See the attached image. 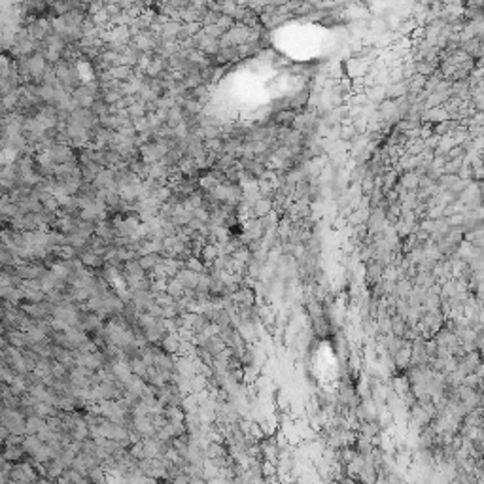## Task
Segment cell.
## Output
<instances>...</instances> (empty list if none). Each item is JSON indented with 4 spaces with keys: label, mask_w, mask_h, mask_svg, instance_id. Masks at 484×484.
Returning <instances> with one entry per match:
<instances>
[{
    "label": "cell",
    "mask_w": 484,
    "mask_h": 484,
    "mask_svg": "<svg viewBox=\"0 0 484 484\" xmlns=\"http://www.w3.org/2000/svg\"><path fill=\"white\" fill-rule=\"evenodd\" d=\"M254 214H255V218H259V219H263V218H267L271 212H272V199L271 197H259L257 201H255L254 205Z\"/></svg>",
    "instance_id": "1"
},
{
    "label": "cell",
    "mask_w": 484,
    "mask_h": 484,
    "mask_svg": "<svg viewBox=\"0 0 484 484\" xmlns=\"http://www.w3.org/2000/svg\"><path fill=\"white\" fill-rule=\"evenodd\" d=\"M49 150H51V155L55 159V165H64V163H70L72 161V151H70L68 146L55 144L53 148H49Z\"/></svg>",
    "instance_id": "2"
},
{
    "label": "cell",
    "mask_w": 484,
    "mask_h": 484,
    "mask_svg": "<svg viewBox=\"0 0 484 484\" xmlns=\"http://www.w3.org/2000/svg\"><path fill=\"white\" fill-rule=\"evenodd\" d=\"M420 178H422V176H418L414 170H409L407 174L401 176V187H403L405 191L414 193V191L418 189V185H420Z\"/></svg>",
    "instance_id": "3"
},
{
    "label": "cell",
    "mask_w": 484,
    "mask_h": 484,
    "mask_svg": "<svg viewBox=\"0 0 484 484\" xmlns=\"http://www.w3.org/2000/svg\"><path fill=\"white\" fill-rule=\"evenodd\" d=\"M183 112L185 110L182 108V106H174V108H170L169 110V114H167V127L169 129H176V127H180L182 123H183Z\"/></svg>",
    "instance_id": "4"
},
{
    "label": "cell",
    "mask_w": 484,
    "mask_h": 484,
    "mask_svg": "<svg viewBox=\"0 0 484 484\" xmlns=\"http://www.w3.org/2000/svg\"><path fill=\"white\" fill-rule=\"evenodd\" d=\"M201 255L205 257L206 263H214V261L218 259V255H219V246L218 244H206V246H203V252H201Z\"/></svg>",
    "instance_id": "5"
},
{
    "label": "cell",
    "mask_w": 484,
    "mask_h": 484,
    "mask_svg": "<svg viewBox=\"0 0 484 484\" xmlns=\"http://www.w3.org/2000/svg\"><path fill=\"white\" fill-rule=\"evenodd\" d=\"M295 118H297V114L293 112V110H282V112H278L276 114V123H280V125H291L293 127V121H295Z\"/></svg>",
    "instance_id": "6"
},
{
    "label": "cell",
    "mask_w": 484,
    "mask_h": 484,
    "mask_svg": "<svg viewBox=\"0 0 484 484\" xmlns=\"http://www.w3.org/2000/svg\"><path fill=\"white\" fill-rule=\"evenodd\" d=\"M306 100H308V91H301V93H299L297 97L291 100V110L295 112L297 108L304 106V104H306Z\"/></svg>",
    "instance_id": "7"
},
{
    "label": "cell",
    "mask_w": 484,
    "mask_h": 484,
    "mask_svg": "<svg viewBox=\"0 0 484 484\" xmlns=\"http://www.w3.org/2000/svg\"><path fill=\"white\" fill-rule=\"evenodd\" d=\"M185 265H187V271H193V272H203L205 271V265L199 259H195V257H187Z\"/></svg>",
    "instance_id": "8"
},
{
    "label": "cell",
    "mask_w": 484,
    "mask_h": 484,
    "mask_svg": "<svg viewBox=\"0 0 484 484\" xmlns=\"http://www.w3.org/2000/svg\"><path fill=\"white\" fill-rule=\"evenodd\" d=\"M218 27L219 29H223V30H227V29L231 30V27H233V17L227 15V13H221L218 19Z\"/></svg>",
    "instance_id": "9"
}]
</instances>
